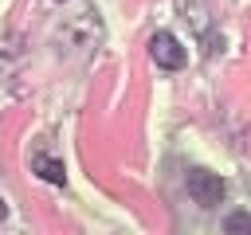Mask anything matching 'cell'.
<instances>
[{
  "label": "cell",
  "instance_id": "6da1fadb",
  "mask_svg": "<svg viewBox=\"0 0 251 235\" xmlns=\"http://www.w3.org/2000/svg\"><path fill=\"white\" fill-rule=\"evenodd\" d=\"M224 180L216 176V172H208V168H192L188 172V196L200 204V208H216L220 200H224Z\"/></svg>",
  "mask_w": 251,
  "mask_h": 235
},
{
  "label": "cell",
  "instance_id": "7a4b0ae2",
  "mask_svg": "<svg viewBox=\"0 0 251 235\" xmlns=\"http://www.w3.org/2000/svg\"><path fill=\"white\" fill-rule=\"evenodd\" d=\"M149 55H153V63H157V67H165V70H180V67L188 63V55H184L180 39H176V35H169V31H157V35L149 39Z\"/></svg>",
  "mask_w": 251,
  "mask_h": 235
},
{
  "label": "cell",
  "instance_id": "3957f363",
  "mask_svg": "<svg viewBox=\"0 0 251 235\" xmlns=\"http://www.w3.org/2000/svg\"><path fill=\"white\" fill-rule=\"evenodd\" d=\"M31 172H35L39 180H51V184H63V180H67L63 164H59L55 157H47V153H35V157H31Z\"/></svg>",
  "mask_w": 251,
  "mask_h": 235
},
{
  "label": "cell",
  "instance_id": "277c9868",
  "mask_svg": "<svg viewBox=\"0 0 251 235\" xmlns=\"http://www.w3.org/2000/svg\"><path fill=\"white\" fill-rule=\"evenodd\" d=\"M224 231H251V215H243V212L227 215V219H224Z\"/></svg>",
  "mask_w": 251,
  "mask_h": 235
},
{
  "label": "cell",
  "instance_id": "5b68a950",
  "mask_svg": "<svg viewBox=\"0 0 251 235\" xmlns=\"http://www.w3.org/2000/svg\"><path fill=\"white\" fill-rule=\"evenodd\" d=\"M4 215H8V208H4V196H0V219H4Z\"/></svg>",
  "mask_w": 251,
  "mask_h": 235
},
{
  "label": "cell",
  "instance_id": "8992f818",
  "mask_svg": "<svg viewBox=\"0 0 251 235\" xmlns=\"http://www.w3.org/2000/svg\"><path fill=\"white\" fill-rule=\"evenodd\" d=\"M59 4H63V0H59Z\"/></svg>",
  "mask_w": 251,
  "mask_h": 235
}]
</instances>
